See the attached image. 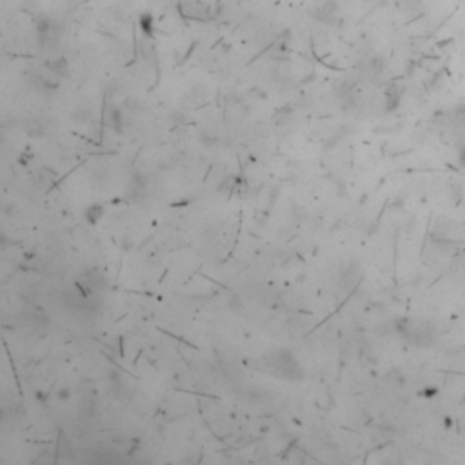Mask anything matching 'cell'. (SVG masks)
I'll use <instances>...</instances> for the list:
<instances>
[{"mask_svg": "<svg viewBox=\"0 0 465 465\" xmlns=\"http://www.w3.org/2000/svg\"><path fill=\"white\" fill-rule=\"evenodd\" d=\"M274 367L278 369L280 374H284L286 378L289 380H298L304 376V371H302V367H300V364L296 362V358H294V354L289 351H278L276 352V356H274Z\"/></svg>", "mask_w": 465, "mask_h": 465, "instance_id": "6da1fadb", "label": "cell"}, {"mask_svg": "<svg viewBox=\"0 0 465 465\" xmlns=\"http://www.w3.org/2000/svg\"><path fill=\"white\" fill-rule=\"evenodd\" d=\"M336 15H338V4L334 0H327L316 9V19L322 20V22H327V24H332Z\"/></svg>", "mask_w": 465, "mask_h": 465, "instance_id": "7a4b0ae2", "label": "cell"}, {"mask_svg": "<svg viewBox=\"0 0 465 465\" xmlns=\"http://www.w3.org/2000/svg\"><path fill=\"white\" fill-rule=\"evenodd\" d=\"M182 9H184V13H186L187 17H194V19H206V15H207V7L204 6V4H200V2L184 4Z\"/></svg>", "mask_w": 465, "mask_h": 465, "instance_id": "3957f363", "label": "cell"}, {"mask_svg": "<svg viewBox=\"0 0 465 465\" xmlns=\"http://www.w3.org/2000/svg\"><path fill=\"white\" fill-rule=\"evenodd\" d=\"M107 122H109V126L113 127L116 133H122V115H120L118 107H109Z\"/></svg>", "mask_w": 465, "mask_h": 465, "instance_id": "277c9868", "label": "cell"}, {"mask_svg": "<svg viewBox=\"0 0 465 465\" xmlns=\"http://www.w3.org/2000/svg\"><path fill=\"white\" fill-rule=\"evenodd\" d=\"M29 320H31V322H35V324H39V326H47L46 311H44L42 307H39V306H33L31 309H29Z\"/></svg>", "mask_w": 465, "mask_h": 465, "instance_id": "5b68a950", "label": "cell"}, {"mask_svg": "<svg viewBox=\"0 0 465 465\" xmlns=\"http://www.w3.org/2000/svg\"><path fill=\"white\" fill-rule=\"evenodd\" d=\"M46 67L51 71V73L57 75V77H58V75L66 77L67 75V62L64 58H57V60H53V62H47Z\"/></svg>", "mask_w": 465, "mask_h": 465, "instance_id": "8992f818", "label": "cell"}, {"mask_svg": "<svg viewBox=\"0 0 465 465\" xmlns=\"http://www.w3.org/2000/svg\"><path fill=\"white\" fill-rule=\"evenodd\" d=\"M102 214H104V207L102 206H89L87 207V211H86V216H87V220L91 222V224H97L98 222V218H102Z\"/></svg>", "mask_w": 465, "mask_h": 465, "instance_id": "52a82bcc", "label": "cell"}, {"mask_svg": "<svg viewBox=\"0 0 465 465\" xmlns=\"http://www.w3.org/2000/svg\"><path fill=\"white\" fill-rule=\"evenodd\" d=\"M69 396H71V391L67 387H62V389L57 391V398L58 400H69Z\"/></svg>", "mask_w": 465, "mask_h": 465, "instance_id": "ba28073f", "label": "cell"}, {"mask_svg": "<svg viewBox=\"0 0 465 465\" xmlns=\"http://www.w3.org/2000/svg\"><path fill=\"white\" fill-rule=\"evenodd\" d=\"M142 27H144V31H147V33L151 31V17H149V15H146V17L142 19Z\"/></svg>", "mask_w": 465, "mask_h": 465, "instance_id": "9c48e42d", "label": "cell"}, {"mask_svg": "<svg viewBox=\"0 0 465 465\" xmlns=\"http://www.w3.org/2000/svg\"><path fill=\"white\" fill-rule=\"evenodd\" d=\"M4 213H6V216H13V213H17V206L9 202V204L4 207Z\"/></svg>", "mask_w": 465, "mask_h": 465, "instance_id": "30bf717a", "label": "cell"}, {"mask_svg": "<svg viewBox=\"0 0 465 465\" xmlns=\"http://www.w3.org/2000/svg\"><path fill=\"white\" fill-rule=\"evenodd\" d=\"M229 304H231V306H229V307H231V309H234V311H238V309H242V302H240V300H238V296H232L231 302H229Z\"/></svg>", "mask_w": 465, "mask_h": 465, "instance_id": "8fae6325", "label": "cell"}, {"mask_svg": "<svg viewBox=\"0 0 465 465\" xmlns=\"http://www.w3.org/2000/svg\"><path fill=\"white\" fill-rule=\"evenodd\" d=\"M29 160H31V155H29V156H27V155H22V156H20V164H22V166H27Z\"/></svg>", "mask_w": 465, "mask_h": 465, "instance_id": "7c38bea8", "label": "cell"}, {"mask_svg": "<svg viewBox=\"0 0 465 465\" xmlns=\"http://www.w3.org/2000/svg\"><path fill=\"white\" fill-rule=\"evenodd\" d=\"M460 162H462V166L465 167V146L460 149Z\"/></svg>", "mask_w": 465, "mask_h": 465, "instance_id": "4fadbf2b", "label": "cell"}]
</instances>
